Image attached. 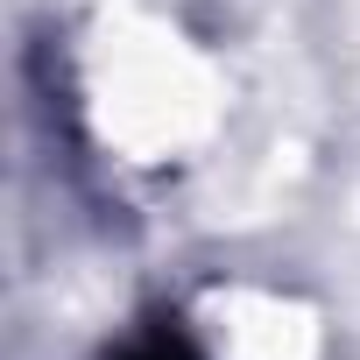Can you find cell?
Here are the masks:
<instances>
[{
  "label": "cell",
  "mask_w": 360,
  "mask_h": 360,
  "mask_svg": "<svg viewBox=\"0 0 360 360\" xmlns=\"http://www.w3.org/2000/svg\"><path fill=\"white\" fill-rule=\"evenodd\" d=\"M120 360H198V353H191V339L176 325H148V332H134L120 346Z\"/></svg>",
  "instance_id": "cell-1"
}]
</instances>
